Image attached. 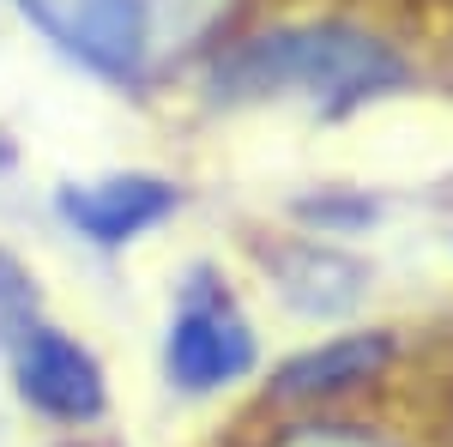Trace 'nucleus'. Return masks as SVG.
Returning <instances> with one entry per match:
<instances>
[{
    "label": "nucleus",
    "instance_id": "1",
    "mask_svg": "<svg viewBox=\"0 0 453 447\" xmlns=\"http://www.w3.org/2000/svg\"><path fill=\"white\" fill-rule=\"evenodd\" d=\"M79 67L145 85L230 25L236 0H12Z\"/></svg>",
    "mask_w": 453,
    "mask_h": 447
},
{
    "label": "nucleus",
    "instance_id": "2",
    "mask_svg": "<svg viewBox=\"0 0 453 447\" xmlns=\"http://www.w3.org/2000/svg\"><path fill=\"white\" fill-rule=\"evenodd\" d=\"M399 79H405V61L350 25H284V31H266L254 42H236L211 67V85L236 104L303 91L326 109H345L375 97V91H393Z\"/></svg>",
    "mask_w": 453,
    "mask_h": 447
},
{
    "label": "nucleus",
    "instance_id": "3",
    "mask_svg": "<svg viewBox=\"0 0 453 447\" xmlns=\"http://www.w3.org/2000/svg\"><path fill=\"white\" fill-rule=\"evenodd\" d=\"M260 357L248 314L224 297V284L194 273L181 290V309L170 314V339H164V369L181 393H218L230 381H242Z\"/></svg>",
    "mask_w": 453,
    "mask_h": 447
},
{
    "label": "nucleus",
    "instance_id": "4",
    "mask_svg": "<svg viewBox=\"0 0 453 447\" xmlns=\"http://www.w3.org/2000/svg\"><path fill=\"white\" fill-rule=\"evenodd\" d=\"M12 369H19V399L31 412L55 417V423H91L109 405L104 363L79 339H67L61 327H36L31 339L12 351Z\"/></svg>",
    "mask_w": 453,
    "mask_h": 447
},
{
    "label": "nucleus",
    "instance_id": "5",
    "mask_svg": "<svg viewBox=\"0 0 453 447\" xmlns=\"http://www.w3.org/2000/svg\"><path fill=\"white\" fill-rule=\"evenodd\" d=\"M55 206H61V218L85 242L121 248V242L145 236L151 224H164L181 206V194H175V181H164V175L121 170V175H97V181H67L55 194Z\"/></svg>",
    "mask_w": 453,
    "mask_h": 447
},
{
    "label": "nucleus",
    "instance_id": "6",
    "mask_svg": "<svg viewBox=\"0 0 453 447\" xmlns=\"http://www.w3.org/2000/svg\"><path fill=\"white\" fill-rule=\"evenodd\" d=\"M273 273H279V290L296 303L303 314H350L363 303V284H369V266L350 260L326 242H290L273 254Z\"/></svg>",
    "mask_w": 453,
    "mask_h": 447
},
{
    "label": "nucleus",
    "instance_id": "7",
    "mask_svg": "<svg viewBox=\"0 0 453 447\" xmlns=\"http://www.w3.org/2000/svg\"><path fill=\"white\" fill-rule=\"evenodd\" d=\"M387 357H393L387 333H345V339H326L314 351H303V357H290L273 375V393H284V399H320V393H339V387L381 375Z\"/></svg>",
    "mask_w": 453,
    "mask_h": 447
},
{
    "label": "nucleus",
    "instance_id": "8",
    "mask_svg": "<svg viewBox=\"0 0 453 447\" xmlns=\"http://www.w3.org/2000/svg\"><path fill=\"white\" fill-rule=\"evenodd\" d=\"M36 333V278L19 254L0 248V344H19Z\"/></svg>",
    "mask_w": 453,
    "mask_h": 447
},
{
    "label": "nucleus",
    "instance_id": "9",
    "mask_svg": "<svg viewBox=\"0 0 453 447\" xmlns=\"http://www.w3.org/2000/svg\"><path fill=\"white\" fill-rule=\"evenodd\" d=\"M279 447H387L369 429H350V423H309V429H290Z\"/></svg>",
    "mask_w": 453,
    "mask_h": 447
}]
</instances>
